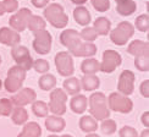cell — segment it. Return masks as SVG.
<instances>
[{
  "mask_svg": "<svg viewBox=\"0 0 149 137\" xmlns=\"http://www.w3.org/2000/svg\"><path fill=\"white\" fill-rule=\"evenodd\" d=\"M88 110L92 117L98 120H104L110 117V109L108 108L107 97L103 92H94L92 93L88 99Z\"/></svg>",
  "mask_w": 149,
  "mask_h": 137,
  "instance_id": "obj_1",
  "label": "cell"
},
{
  "mask_svg": "<svg viewBox=\"0 0 149 137\" xmlns=\"http://www.w3.org/2000/svg\"><path fill=\"white\" fill-rule=\"evenodd\" d=\"M44 18L55 28H65L69 23V16L66 15V12L63 8V5L58 3H52L48 4L44 9Z\"/></svg>",
  "mask_w": 149,
  "mask_h": 137,
  "instance_id": "obj_2",
  "label": "cell"
},
{
  "mask_svg": "<svg viewBox=\"0 0 149 137\" xmlns=\"http://www.w3.org/2000/svg\"><path fill=\"white\" fill-rule=\"evenodd\" d=\"M27 71L22 68L21 66L15 65L11 66L8 71V76L5 78L4 87L9 93H16L22 88V85L26 80Z\"/></svg>",
  "mask_w": 149,
  "mask_h": 137,
  "instance_id": "obj_3",
  "label": "cell"
},
{
  "mask_svg": "<svg viewBox=\"0 0 149 137\" xmlns=\"http://www.w3.org/2000/svg\"><path fill=\"white\" fill-rule=\"evenodd\" d=\"M134 34V27L131 22L122 21L116 26L115 29L110 31V39L115 45L122 47L132 38Z\"/></svg>",
  "mask_w": 149,
  "mask_h": 137,
  "instance_id": "obj_4",
  "label": "cell"
},
{
  "mask_svg": "<svg viewBox=\"0 0 149 137\" xmlns=\"http://www.w3.org/2000/svg\"><path fill=\"white\" fill-rule=\"evenodd\" d=\"M107 103L110 110L121 114H128L133 109V102L127 96H123L119 92L110 93L107 98Z\"/></svg>",
  "mask_w": 149,
  "mask_h": 137,
  "instance_id": "obj_5",
  "label": "cell"
},
{
  "mask_svg": "<svg viewBox=\"0 0 149 137\" xmlns=\"http://www.w3.org/2000/svg\"><path fill=\"white\" fill-rule=\"evenodd\" d=\"M67 94L63 88H54L50 92V101H49L48 108L53 113V115L63 116L66 113V102Z\"/></svg>",
  "mask_w": 149,
  "mask_h": 137,
  "instance_id": "obj_6",
  "label": "cell"
},
{
  "mask_svg": "<svg viewBox=\"0 0 149 137\" xmlns=\"http://www.w3.org/2000/svg\"><path fill=\"white\" fill-rule=\"evenodd\" d=\"M54 63L59 75L64 77H70L74 72L73 59L69 52H59L54 58Z\"/></svg>",
  "mask_w": 149,
  "mask_h": 137,
  "instance_id": "obj_7",
  "label": "cell"
},
{
  "mask_svg": "<svg viewBox=\"0 0 149 137\" xmlns=\"http://www.w3.org/2000/svg\"><path fill=\"white\" fill-rule=\"evenodd\" d=\"M52 43H53V37L49 33V31L42 29L39 32L34 33V39H33V49L37 54L39 55H47L52 50Z\"/></svg>",
  "mask_w": 149,
  "mask_h": 137,
  "instance_id": "obj_8",
  "label": "cell"
},
{
  "mask_svg": "<svg viewBox=\"0 0 149 137\" xmlns=\"http://www.w3.org/2000/svg\"><path fill=\"white\" fill-rule=\"evenodd\" d=\"M121 63H122V58L120 53L113 50V49H107L103 53V60L100 63L99 71L104 73H111L121 65Z\"/></svg>",
  "mask_w": 149,
  "mask_h": 137,
  "instance_id": "obj_9",
  "label": "cell"
},
{
  "mask_svg": "<svg viewBox=\"0 0 149 137\" xmlns=\"http://www.w3.org/2000/svg\"><path fill=\"white\" fill-rule=\"evenodd\" d=\"M11 57L15 60L16 65L21 66L26 71L31 70L33 66V58L31 57L29 50L27 47L24 45H15L11 49Z\"/></svg>",
  "mask_w": 149,
  "mask_h": 137,
  "instance_id": "obj_10",
  "label": "cell"
},
{
  "mask_svg": "<svg viewBox=\"0 0 149 137\" xmlns=\"http://www.w3.org/2000/svg\"><path fill=\"white\" fill-rule=\"evenodd\" d=\"M31 15H32V11L27 8H22L20 10H17L15 14L10 16V18H9L10 27L18 33L23 32V31L27 28V22H28V18Z\"/></svg>",
  "mask_w": 149,
  "mask_h": 137,
  "instance_id": "obj_11",
  "label": "cell"
},
{
  "mask_svg": "<svg viewBox=\"0 0 149 137\" xmlns=\"http://www.w3.org/2000/svg\"><path fill=\"white\" fill-rule=\"evenodd\" d=\"M134 81L136 76L131 70H123L117 81V92L123 96H131L134 91Z\"/></svg>",
  "mask_w": 149,
  "mask_h": 137,
  "instance_id": "obj_12",
  "label": "cell"
},
{
  "mask_svg": "<svg viewBox=\"0 0 149 137\" xmlns=\"http://www.w3.org/2000/svg\"><path fill=\"white\" fill-rule=\"evenodd\" d=\"M37 99V93L34 89L26 87V88H21L14 93V96L11 97V102L14 104V107H26L28 104H32Z\"/></svg>",
  "mask_w": 149,
  "mask_h": 137,
  "instance_id": "obj_13",
  "label": "cell"
},
{
  "mask_svg": "<svg viewBox=\"0 0 149 137\" xmlns=\"http://www.w3.org/2000/svg\"><path fill=\"white\" fill-rule=\"evenodd\" d=\"M59 41L64 47L69 49V53L74 50V49L77 48V45L82 42V39H81V37H79V33L76 29H71V28L64 29L59 37Z\"/></svg>",
  "mask_w": 149,
  "mask_h": 137,
  "instance_id": "obj_14",
  "label": "cell"
},
{
  "mask_svg": "<svg viewBox=\"0 0 149 137\" xmlns=\"http://www.w3.org/2000/svg\"><path fill=\"white\" fill-rule=\"evenodd\" d=\"M21 42L20 33L9 27H1L0 28V43L8 47H15L18 45Z\"/></svg>",
  "mask_w": 149,
  "mask_h": 137,
  "instance_id": "obj_15",
  "label": "cell"
},
{
  "mask_svg": "<svg viewBox=\"0 0 149 137\" xmlns=\"http://www.w3.org/2000/svg\"><path fill=\"white\" fill-rule=\"evenodd\" d=\"M72 57H78V58H92L97 54V47L95 44L89 42H81L77 45V48L70 53Z\"/></svg>",
  "mask_w": 149,
  "mask_h": 137,
  "instance_id": "obj_16",
  "label": "cell"
},
{
  "mask_svg": "<svg viewBox=\"0 0 149 137\" xmlns=\"http://www.w3.org/2000/svg\"><path fill=\"white\" fill-rule=\"evenodd\" d=\"M45 127L48 131H50L53 134L61 132L66 127V121L64 120V117L58 116V115H48L45 117Z\"/></svg>",
  "mask_w": 149,
  "mask_h": 137,
  "instance_id": "obj_17",
  "label": "cell"
},
{
  "mask_svg": "<svg viewBox=\"0 0 149 137\" xmlns=\"http://www.w3.org/2000/svg\"><path fill=\"white\" fill-rule=\"evenodd\" d=\"M127 53L133 57H142V55H149V44L148 42L136 39L132 41L127 47Z\"/></svg>",
  "mask_w": 149,
  "mask_h": 137,
  "instance_id": "obj_18",
  "label": "cell"
},
{
  "mask_svg": "<svg viewBox=\"0 0 149 137\" xmlns=\"http://www.w3.org/2000/svg\"><path fill=\"white\" fill-rule=\"evenodd\" d=\"M116 11L121 16H131L137 10V4L134 0H115Z\"/></svg>",
  "mask_w": 149,
  "mask_h": 137,
  "instance_id": "obj_19",
  "label": "cell"
},
{
  "mask_svg": "<svg viewBox=\"0 0 149 137\" xmlns=\"http://www.w3.org/2000/svg\"><path fill=\"white\" fill-rule=\"evenodd\" d=\"M87 105H88V99L83 94H74L72 96L70 101V109L74 114H83L87 110Z\"/></svg>",
  "mask_w": 149,
  "mask_h": 137,
  "instance_id": "obj_20",
  "label": "cell"
},
{
  "mask_svg": "<svg viewBox=\"0 0 149 137\" xmlns=\"http://www.w3.org/2000/svg\"><path fill=\"white\" fill-rule=\"evenodd\" d=\"M73 18L76 23H78L79 26H89V23L92 21V16L91 12L88 11V9L84 8V6L79 5L76 9L73 10Z\"/></svg>",
  "mask_w": 149,
  "mask_h": 137,
  "instance_id": "obj_21",
  "label": "cell"
},
{
  "mask_svg": "<svg viewBox=\"0 0 149 137\" xmlns=\"http://www.w3.org/2000/svg\"><path fill=\"white\" fill-rule=\"evenodd\" d=\"M42 136V127L36 121H27L23 125L22 131L18 134L17 137H40Z\"/></svg>",
  "mask_w": 149,
  "mask_h": 137,
  "instance_id": "obj_22",
  "label": "cell"
},
{
  "mask_svg": "<svg viewBox=\"0 0 149 137\" xmlns=\"http://www.w3.org/2000/svg\"><path fill=\"white\" fill-rule=\"evenodd\" d=\"M81 83V88L87 91V92H92L99 88L100 86V80L97 75H84L79 81Z\"/></svg>",
  "mask_w": 149,
  "mask_h": 137,
  "instance_id": "obj_23",
  "label": "cell"
},
{
  "mask_svg": "<svg viewBox=\"0 0 149 137\" xmlns=\"http://www.w3.org/2000/svg\"><path fill=\"white\" fill-rule=\"evenodd\" d=\"M78 126L83 132L92 134L98 130V121L91 115H83L78 121Z\"/></svg>",
  "mask_w": 149,
  "mask_h": 137,
  "instance_id": "obj_24",
  "label": "cell"
},
{
  "mask_svg": "<svg viewBox=\"0 0 149 137\" xmlns=\"http://www.w3.org/2000/svg\"><path fill=\"white\" fill-rule=\"evenodd\" d=\"M63 87H64V91L66 92L67 96H74V94H78L79 91L82 89L81 88V83H79V80L77 77H73V76H70L67 77L64 83H63Z\"/></svg>",
  "mask_w": 149,
  "mask_h": 137,
  "instance_id": "obj_25",
  "label": "cell"
},
{
  "mask_svg": "<svg viewBox=\"0 0 149 137\" xmlns=\"http://www.w3.org/2000/svg\"><path fill=\"white\" fill-rule=\"evenodd\" d=\"M93 28L98 36H108L111 31V22L107 17H98L93 23Z\"/></svg>",
  "mask_w": 149,
  "mask_h": 137,
  "instance_id": "obj_26",
  "label": "cell"
},
{
  "mask_svg": "<svg viewBox=\"0 0 149 137\" xmlns=\"http://www.w3.org/2000/svg\"><path fill=\"white\" fill-rule=\"evenodd\" d=\"M99 68H100V63L94 58H87L81 64V71L84 75H95Z\"/></svg>",
  "mask_w": 149,
  "mask_h": 137,
  "instance_id": "obj_27",
  "label": "cell"
},
{
  "mask_svg": "<svg viewBox=\"0 0 149 137\" xmlns=\"http://www.w3.org/2000/svg\"><path fill=\"white\" fill-rule=\"evenodd\" d=\"M47 27V21L43 17H40L39 15H31L27 22V28L31 31V32H39L42 29H45Z\"/></svg>",
  "mask_w": 149,
  "mask_h": 137,
  "instance_id": "obj_28",
  "label": "cell"
},
{
  "mask_svg": "<svg viewBox=\"0 0 149 137\" xmlns=\"http://www.w3.org/2000/svg\"><path fill=\"white\" fill-rule=\"evenodd\" d=\"M10 115L15 125H24L28 121V113L23 107H14Z\"/></svg>",
  "mask_w": 149,
  "mask_h": 137,
  "instance_id": "obj_29",
  "label": "cell"
},
{
  "mask_svg": "<svg viewBox=\"0 0 149 137\" xmlns=\"http://www.w3.org/2000/svg\"><path fill=\"white\" fill-rule=\"evenodd\" d=\"M38 86L42 91H52L56 86V77L52 73H43L42 77L38 80Z\"/></svg>",
  "mask_w": 149,
  "mask_h": 137,
  "instance_id": "obj_30",
  "label": "cell"
},
{
  "mask_svg": "<svg viewBox=\"0 0 149 137\" xmlns=\"http://www.w3.org/2000/svg\"><path fill=\"white\" fill-rule=\"evenodd\" d=\"M32 111L36 116L38 117H47L49 114V108L48 104L43 101H36L32 103Z\"/></svg>",
  "mask_w": 149,
  "mask_h": 137,
  "instance_id": "obj_31",
  "label": "cell"
},
{
  "mask_svg": "<svg viewBox=\"0 0 149 137\" xmlns=\"http://www.w3.org/2000/svg\"><path fill=\"white\" fill-rule=\"evenodd\" d=\"M100 129L104 135H113L117 131V125H116V121L113 119H104L102 120V125Z\"/></svg>",
  "mask_w": 149,
  "mask_h": 137,
  "instance_id": "obj_32",
  "label": "cell"
},
{
  "mask_svg": "<svg viewBox=\"0 0 149 137\" xmlns=\"http://www.w3.org/2000/svg\"><path fill=\"white\" fill-rule=\"evenodd\" d=\"M79 37H81V39H82L83 42L93 43V42H94V41L98 38V34H97V32L94 31V28H93V27L86 26L82 31H81Z\"/></svg>",
  "mask_w": 149,
  "mask_h": 137,
  "instance_id": "obj_33",
  "label": "cell"
},
{
  "mask_svg": "<svg viewBox=\"0 0 149 137\" xmlns=\"http://www.w3.org/2000/svg\"><path fill=\"white\" fill-rule=\"evenodd\" d=\"M134 26L139 32H148L149 29V16L148 14L139 15L134 21Z\"/></svg>",
  "mask_w": 149,
  "mask_h": 137,
  "instance_id": "obj_34",
  "label": "cell"
},
{
  "mask_svg": "<svg viewBox=\"0 0 149 137\" xmlns=\"http://www.w3.org/2000/svg\"><path fill=\"white\" fill-rule=\"evenodd\" d=\"M14 109V104H12L11 99L9 98H1L0 99V115L1 116H10Z\"/></svg>",
  "mask_w": 149,
  "mask_h": 137,
  "instance_id": "obj_35",
  "label": "cell"
},
{
  "mask_svg": "<svg viewBox=\"0 0 149 137\" xmlns=\"http://www.w3.org/2000/svg\"><path fill=\"white\" fill-rule=\"evenodd\" d=\"M134 66L142 72H148L149 70V55H142V57L134 58Z\"/></svg>",
  "mask_w": 149,
  "mask_h": 137,
  "instance_id": "obj_36",
  "label": "cell"
},
{
  "mask_svg": "<svg viewBox=\"0 0 149 137\" xmlns=\"http://www.w3.org/2000/svg\"><path fill=\"white\" fill-rule=\"evenodd\" d=\"M34 70L38 72V73H47L50 68V65L45 59H37L36 61H33V66H32Z\"/></svg>",
  "mask_w": 149,
  "mask_h": 137,
  "instance_id": "obj_37",
  "label": "cell"
},
{
  "mask_svg": "<svg viewBox=\"0 0 149 137\" xmlns=\"http://www.w3.org/2000/svg\"><path fill=\"white\" fill-rule=\"evenodd\" d=\"M91 3L99 12H105L110 9V0H91Z\"/></svg>",
  "mask_w": 149,
  "mask_h": 137,
  "instance_id": "obj_38",
  "label": "cell"
},
{
  "mask_svg": "<svg viewBox=\"0 0 149 137\" xmlns=\"http://www.w3.org/2000/svg\"><path fill=\"white\" fill-rule=\"evenodd\" d=\"M119 136L120 137H138L139 135L134 127L126 125V126H122L119 130Z\"/></svg>",
  "mask_w": 149,
  "mask_h": 137,
  "instance_id": "obj_39",
  "label": "cell"
},
{
  "mask_svg": "<svg viewBox=\"0 0 149 137\" xmlns=\"http://www.w3.org/2000/svg\"><path fill=\"white\" fill-rule=\"evenodd\" d=\"M5 12H16L18 10V1L17 0H3L1 1Z\"/></svg>",
  "mask_w": 149,
  "mask_h": 137,
  "instance_id": "obj_40",
  "label": "cell"
},
{
  "mask_svg": "<svg viewBox=\"0 0 149 137\" xmlns=\"http://www.w3.org/2000/svg\"><path fill=\"white\" fill-rule=\"evenodd\" d=\"M139 92L144 98H149V80H144L139 86Z\"/></svg>",
  "mask_w": 149,
  "mask_h": 137,
  "instance_id": "obj_41",
  "label": "cell"
},
{
  "mask_svg": "<svg viewBox=\"0 0 149 137\" xmlns=\"http://www.w3.org/2000/svg\"><path fill=\"white\" fill-rule=\"evenodd\" d=\"M31 3L34 8H38V9H43L49 4V0H31Z\"/></svg>",
  "mask_w": 149,
  "mask_h": 137,
  "instance_id": "obj_42",
  "label": "cell"
},
{
  "mask_svg": "<svg viewBox=\"0 0 149 137\" xmlns=\"http://www.w3.org/2000/svg\"><path fill=\"white\" fill-rule=\"evenodd\" d=\"M141 120H142V124L144 125V127H149V111L148 110L142 114Z\"/></svg>",
  "mask_w": 149,
  "mask_h": 137,
  "instance_id": "obj_43",
  "label": "cell"
},
{
  "mask_svg": "<svg viewBox=\"0 0 149 137\" xmlns=\"http://www.w3.org/2000/svg\"><path fill=\"white\" fill-rule=\"evenodd\" d=\"M71 1L73 3V4H76L77 6H79V5H83V4H86L88 0H71Z\"/></svg>",
  "mask_w": 149,
  "mask_h": 137,
  "instance_id": "obj_44",
  "label": "cell"
},
{
  "mask_svg": "<svg viewBox=\"0 0 149 137\" xmlns=\"http://www.w3.org/2000/svg\"><path fill=\"white\" fill-rule=\"evenodd\" d=\"M138 137H149V129H148V127H147V129H144L143 131H142L141 136H138Z\"/></svg>",
  "mask_w": 149,
  "mask_h": 137,
  "instance_id": "obj_45",
  "label": "cell"
},
{
  "mask_svg": "<svg viewBox=\"0 0 149 137\" xmlns=\"http://www.w3.org/2000/svg\"><path fill=\"white\" fill-rule=\"evenodd\" d=\"M86 137H100L99 135H97L95 132H92V134H87V136Z\"/></svg>",
  "mask_w": 149,
  "mask_h": 137,
  "instance_id": "obj_46",
  "label": "cell"
},
{
  "mask_svg": "<svg viewBox=\"0 0 149 137\" xmlns=\"http://www.w3.org/2000/svg\"><path fill=\"white\" fill-rule=\"evenodd\" d=\"M4 14H5V11H4V8H3L1 1H0V16H3Z\"/></svg>",
  "mask_w": 149,
  "mask_h": 137,
  "instance_id": "obj_47",
  "label": "cell"
},
{
  "mask_svg": "<svg viewBox=\"0 0 149 137\" xmlns=\"http://www.w3.org/2000/svg\"><path fill=\"white\" fill-rule=\"evenodd\" d=\"M58 137H73L71 135H63V136H58Z\"/></svg>",
  "mask_w": 149,
  "mask_h": 137,
  "instance_id": "obj_48",
  "label": "cell"
},
{
  "mask_svg": "<svg viewBox=\"0 0 149 137\" xmlns=\"http://www.w3.org/2000/svg\"><path fill=\"white\" fill-rule=\"evenodd\" d=\"M48 137H58L56 135H50V136H48Z\"/></svg>",
  "mask_w": 149,
  "mask_h": 137,
  "instance_id": "obj_49",
  "label": "cell"
},
{
  "mask_svg": "<svg viewBox=\"0 0 149 137\" xmlns=\"http://www.w3.org/2000/svg\"><path fill=\"white\" fill-rule=\"evenodd\" d=\"M1 85H3V83H1V80H0V88H1Z\"/></svg>",
  "mask_w": 149,
  "mask_h": 137,
  "instance_id": "obj_50",
  "label": "cell"
},
{
  "mask_svg": "<svg viewBox=\"0 0 149 137\" xmlns=\"http://www.w3.org/2000/svg\"><path fill=\"white\" fill-rule=\"evenodd\" d=\"M0 64H1V57H0Z\"/></svg>",
  "mask_w": 149,
  "mask_h": 137,
  "instance_id": "obj_51",
  "label": "cell"
}]
</instances>
